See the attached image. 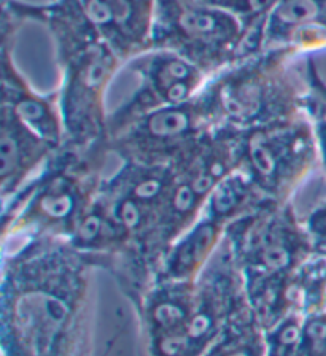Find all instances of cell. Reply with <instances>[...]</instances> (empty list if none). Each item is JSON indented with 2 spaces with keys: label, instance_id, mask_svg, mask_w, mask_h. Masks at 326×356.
<instances>
[{
  "label": "cell",
  "instance_id": "6da1fadb",
  "mask_svg": "<svg viewBox=\"0 0 326 356\" xmlns=\"http://www.w3.org/2000/svg\"><path fill=\"white\" fill-rule=\"evenodd\" d=\"M97 266L67 238L27 237L3 252L2 356H88Z\"/></svg>",
  "mask_w": 326,
  "mask_h": 356
},
{
  "label": "cell",
  "instance_id": "7a4b0ae2",
  "mask_svg": "<svg viewBox=\"0 0 326 356\" xmlns=\"http://www.w3.org/2000/svg\"><path fill=\"white\" fill-rule=\"evenodd\" d=\"M3 10L16 21L31 18L45 22L56 38L64 75L59 91L64 147L86 152L107 145L105 97L123 60L81 19L72 0H51L45 5L3 0Z\"/></svg>",
  "mask_w": 326,
  "mask_h": 356
},
{
  "label": "cell",
  "instance_id": "3957f363",
  "mask_svg": "<svg viewBox=\"0 0 326 356\" xmlns=\"http://www.w3.org/2000/svg\"><path fill=\"white\" fill-rule=\"evenodd\" d=\"M225 237L244 278L253 318L268 330L293 305L296 272L315 253L304 221L290 202L266 199L226 226Z\"/></svg>",
  "mask_w": 326,
  "mask_h": 356
},
{
  "label": "cell",
  "instance_id": "277c9868",
  "mask_svg": "<svg viewBox=\"0 0 326 356\" xmlns=\"http://www.w3.org/2000/svg\"><path fill=\"white\" fill-rule=\"evenodd\" d=\"M110 154L107 145L86 152L63 147L3 204L2 241L15 237L69 238L96 199Z\"/></svg>",
  "mask_w": 326,
  "mask_h": 356
},
{
  "label": "cell",
  "instance_id": "5b68a950",
  "mask_svg": "<svg viewBox=\"0 0 326 356\" xmlns=\"http://www.w3.org/2000/svg\"><path fill=\"white\" fill-rule=\"evenodd\" d=\"M295 49H270L209 78L201 99L213 127L250 131L306 115Z\"/></svg>",
  "mask_w": 326,
  "mask_h": 356
},
{
  "label": "cell",
  "instance_id": "8992f818",
  "mask_svg": "<svg viewBox=\"0 0 326 356\" xmlns=\"http://www.w3.org/2000/svg\"><path fill=\"white\" fill-rule=\"evenodd\" d=\"M150 49H165L213 76L248 58V32L228 11L195 0H156Z\"/></svg>",
  "mask_w": 326,
  "mask_h": 356
},
{
  "label": "cell",
  "instance_id": "52a82bcc",
  "mask_svg": "<svg viewBox=\"0 0 326 356\" xmlns=\"http://www.w3.org/2000/svg\"><path fill=\"white\" fill-rule=\"evenodd\" d=\"M241 165L266 199L290 202L315 165L320 149L307 115L242 132Z\"/></svg>",
  "mask_w": 326,
  "mask_h": 356
},
{
  "label": "cell",
  "instance_id": "ba28073f",
  "mask_svg": "<svg viewBox=\"0 0 326 356\" xmlns=\"http://www.w3.org/2000/svg\"><path fill=\"white\" fill-rule=\"evenodd\" d=\"M213 129L201 94L185 104L158 108L140 116L107 138L108 152L121 161L170 165L196 147Z\"/></svg>",
  "mask_w": 326,
  "mask_h": 356
},
{
  "label": "cell",
  "instance_id": "9c48e42d",
  "mask_svg": "<svg viewBox=\"0 0 326 356\" xmlns=\"http://www.w3.org/2000/svg\"><path fill=\"white\" fill-rule=\"evenodd\" d=\"M247 309L244 278L225 237L196 280L195 305L181 332L190 356H204L231 321Z\"/></svg>",
  "mask_w": 326,
  "mask_h": 356
},
{
  "label": "cell",
  "instance_id": "30bf717a",
  "mask_svg": "<svg viewBox=\"0 0 326 356\" xmlns=\"http://www.w3.org/2000/svg\"><path fill=\"white\" fill-rule=\"evenodd\" d=\"M128 65L139 78V86L123 105L108 113L107 138L150 111L195 99L210 78L197 65L165 49H147Z\"/></svg>",
  "mask_w": 326,
  "mask_h": 356
},
{
  "label": "cell",
  "instance_id": "8fae6325",
  "mask_svg": "<svg viewBox=\"0 0 326 356\" xmlns=\"http://www.w3.org/2000/svg\"><path fill=\"white\" fill-rule=\"evenodd\" d=\"M72 3L123 64L150 49L156 0H72Z\"/></svg>",
  "mask_w": 326,
  "mask_h": 356
},
{
  "label": "cell",
  "instance_id": "7c38bea8",
  "mask_svg": "<svg viewBox=\"0 0 326 356\" xmlns=\"http://www.w3.org/2000/svg\"><path fill=\"white\" fill-rule=\"evenodd\" d=\"M326 47V0H279L258 37V53Z\"/></svg>",
  "mask_w": 326,
  "mask_h": 356
},
{
  "label": "cell",
  "instance_id": "4fadbf2b",
  "mask_svg": "<svg viewBox=\"0 0 326 356\" xmlns=\"http://www.w3.org/2000/svg\"><path fill=\"white\" fill-rule=\"evenodd\" d=\"M56 149L42 140L2 107L0 129V181L2 202H8L47 165Z\"/></svg>",
  "mask_w": 326,
  "mask_h": 356
},
{
  "label": "cell",
  "instance_id": "5bb4252c",
  "mask_svg": "<svg viewBox=\"0 0 326 356\" xmlns=\"http://www.w3.org/2000/svg\"><path fill=\"white\" fill-rule=\"evenodd\" d=\"M2 107L35 132L42 140L56 152L65 143V127L60 113L59 96L47 97L27 86L10 59L7 44H3V100Z\"/></svg>",
  "mask_w": 326,
  "mask_h": 356
},
{
  "label": "cell",
  "instance_id": "9a60e30c",
  "mask_svg": "<svg viewBox=\"0 0 326 356\" xmlns=\"http://www.w3.org/2000/svg\"><path fill=\"white\" fill-rule=\"evenodd\" d=\"M196 282L154 280L134 309L145 345L184 332L195 305Z\"/></svg>",
  "mask_w": 326,
  "mask_h": 356
},
{
  "label": "cell",
  "instance_id": "2e32d148",
  "mask_svg": "<svg viewBox=\"0 0 326 356\" xmlns=\"http://www.w3.org/2000/svg\"><path fill=\"white\" fill-rule=\"evenodd\" d=\"M226 226L201 215L164 253L154 280L196 282L225 238Z\"/></svg>",
  "mask_w": 326,
  "mask_h": 356
},
{
  "label": "cell",
  "instance_id": "e0dca14e",
  "mask_svg": "<svg viewBox=\"0 0 326 356\" xmlns=\"http://www.w3.org/2000/svg\"><path fill=\"white\" fill-rule=\"evenodd\" d=\"M266 200L250 174L239 165L226 175L206 200L202 215L228 226Z\"/></svg>",
  "mask_w": 326,
  "mask_h": 356
},
{
  "label": "cell",
  "instance_id": "ac0fdd59",
  "mask_svg": "<svg viewBox=\"0 0 326 356\" xmlns=\"http://www.w3.org/2000/svg\"><path fill=\"white\" fill-rule=\"evenodd\" d=\"M263 331L248 307L231 321L204 356H263Z\"/></svg>",
  "mask_w": 326,
  "mask_h": 356
},
{
  "label": "cell",
  "instance_id": "d6986e66",
  "mask_svg": "<svg viewBox=\"0 0 326 356\" xmlns=\"http://www.w3.org/2000/svg\"><path fill=\"white\" fill-rule=\"evenodd\" d=\"M293 296L306 315L326 314V253H312L300 267Z\"/></svg>",
  "mask_w": 326,
  "mask_h": 356
},
{
  "label": "cell",
  "instance_id": "ffe728a7",
  "mask_svg": "<svg viewBox=\"0 0 326 356\" xmlns=\"http://www.w3.org/2000/svg\"><path fill=\"white\" fill-rule=\"evenodd\" d=\"M304 312L295 305L280 320L263 331V356H301Z\"/></svg>",
  "mask_w": 326,
  "mask_h": 356
},
{
  "label": "cell",
  "instance_id": "44dd1931",
  "mask_svg": "<svg viewBox=\"0 0 326 356\" xmlns=\"http://www.w3.org/2000/svg\"><path fill=\"white\" fill-rule=\"evenodd\" d=\"M197 3L228 11L248 32V56L258 53V37L270 10L279 0H195Z\"/></svg>",
  "mask_w": 326,
  "mask_h": 356
},
{
  "label": "cell",
  "instance_id": "7402d4cb",
  "mask_svg": "<svg viewBox=\"0 0 326 356\" xmlns=\"http://www.w3.org/2000/svg\"><path fill=\"white\" fill-rule=\"evenodd\" d=\"M301 356H326V315H304Z\"/></svg>",
  "mask_w": 326,
  "mask_h": 356
},
{
  "label": "cell",
  "instance_id": "603a6c76",
  "mask_svg": "<svg viewBox=\"0 0 326 356\" xmlns=\"http://www.w3.org/2000/svg\"><path fill=\"white\" fill-rule=\"evenodd\" d=\"M317 253H326V199L302 220Z\"/></svg>",
  "mask_w": 326,
  "mask_h": 356
},
{
  "label": "cell",
  "instance_id": "cb8c5ba5",
  "mask_svg": "<svg viewBox=\"0 0 326 356\" xmlns=\"http://www.w3.org/2000/svg\"><path fill=\"white\" fill-rule=\"evenodd\" d=\"M315 129H317V138H318L320 164L323 165V170L326 174V121L317 122V124H315Z\"/></svg>",
  "mask_w": 326,
  "mask_h": 356
}]
</instances>
